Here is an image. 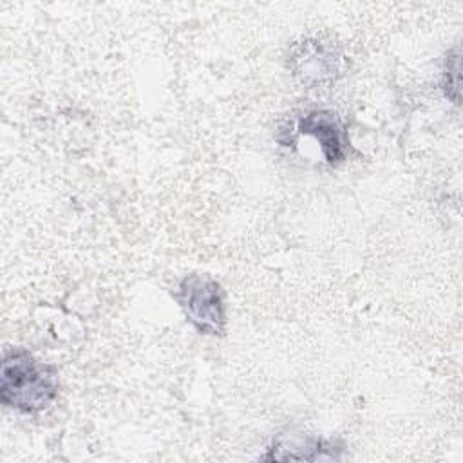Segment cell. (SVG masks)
<instances>
[{
  "instance_id": "cell-1",
  "label": "cell",
  "mask_w": 463,
  "mask_h": 463,
  "mask_svg": "<svg viewBox=\"0 0 463 463\" xmlns=\"http://www.w3.org/2000/svg\"><path fill=\"white\" fill-rule=\"evenodd\" d=\"M60 382L52 365L24 347H9L2 356L0 400L20 414H38L58 396Z\"/></svg>"
},
{
  "instance_id": "cell-2",
  "label": "cell",
  "mask_w": 463,
  "mask_h": 463,
  "mask_svg": "<svg viewBox=\"0 0 463 463\" xmlns=\"http://www.w3.org/2000/svg\"><path fill=\"white\" fill-rule=\"evenodd\" d=\"M174 300L186 320L206 336H221L226 329V300L221 284L210 275L192 273L179 280Z\"/></svg>"
},
{
  "instance_id": "cell-3",
  "label": "cell",
  "mask_w": 463,
  "mask_h": 463,
  "mask_svg": "<svg viewBox=\"0 0 463 463\" xmlns=\"http://www.w3.org/2000/svg\"><path fill=\"white\" fill-rule=\"evenodd\" d=\"M286 61L289 72L298 81L309 87H322L335 83L342 76L345 58L338 47L306 38L291 45Z\"/></svg>"
},
{
  "instance_id": "cell-4",
  "label": "cell",
  "mask_w": 463,
  "mask_h": 463,
  "mask_svg": "<svg viewBox=\"0 0 463 463\" xmlns=\"http://www.w3.org/2000/svg\"><path fill=\"white\" fill-rule=\"evenodd\" d=\"M289 137L280 141L282 145H289L291 141L298 139V137H307L311 139L322 159L327 165H340L345 157H347V148H349V141H347V132L340 121V118L326 109H311V110H304L293 125L288 127Z\"/></svg>"
},
{
  "instance_id": "cell-5",
  "label": "cell",
  "mask_w": 463,
  "mask_h": 463,
  "mask_svg": "<svg viewBox=\"0 0 463 463\" xmlns=\"http://www.w3.org/2000/svg\"><path fill=\"white\" fill-rule=\"evenodd\" d=\"M342 458L344 447L338 441L293 430L279 434L262 456L266 461H338Z\"/></svg>"
},
{
  "instance_id": "cell-6",
  "label": "cell",
  "mask_w": 463,
  "mask_h": 463,
  "mask_svg": "<svg viewBox=\"0 0 463 463\" xmlns=\"http://www.w3.org/2000/svg\"><path fill=\"white\" fill-rule=\"evenodd\" d=\"M441 87L445 90V96L458 103L459 99V54L458 47L454 54H449L445 60V69H443V81Z\"/></svg>"
}]
</instances>
